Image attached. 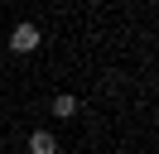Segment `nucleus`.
I'll return each instance as SVG.
<instances>
[{
  "label": "nucleus",
  "instance_id": "f257e3e1",
  "mask_svg": "<svg viewBox=\"0 0 159 154\" xmlns=\"http://www.w3.org/2000/svg\"><path fill=\"white\" fill-rule=\"evenodd\" d=\"M39 43H43L39 24H15V34H10V48H15V53H34Z\"/></svg>",
  "mask_w": 159,
  "mask_h": 154
},
{
  "label": "nucleus",
  "instance_id": "f03ea898",
  "mask_svg": "<svg viewBox=\"0 0 159 154\" xmlns=\"http://www.w3.org/2000/svg\"><path fill=\"white\" fill-rule=\"evenodd\" d=\"M29 154H58L53 130H34V135H29Z\"/></svg>",
  "mask_w": 159,
  "mask_h": 154
},
{
  "label": "nucleus",
  "instance_id": "7ed1b4c3",
  "mask_svg": "<svg viewBox=\"0 0 159 154\" xmlns=\"http://www.w3.org/2000/svg\"><path fill=\"white\" fill-rule=\"evenodd\" d=\"M53 116H63V120L77 116V96H72V92H58V96H53Z\"/></svg>",
  "mask_w": 159,
  "mask_h": 154
}]
</instances>
